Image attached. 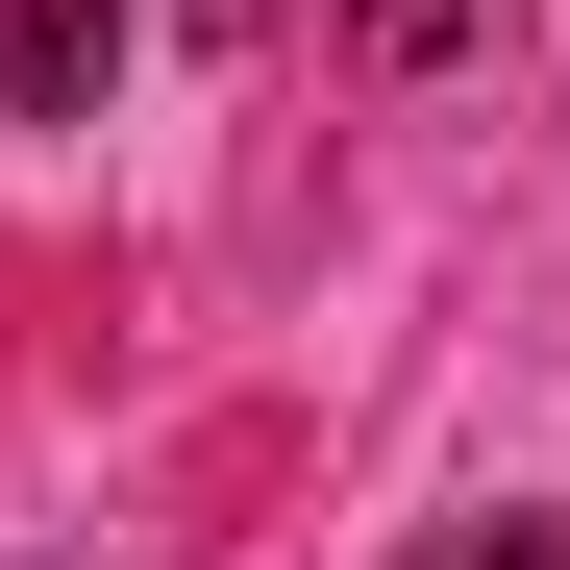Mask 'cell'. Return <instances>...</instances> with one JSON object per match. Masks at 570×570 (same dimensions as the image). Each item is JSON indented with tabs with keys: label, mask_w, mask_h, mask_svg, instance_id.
<instances>
[{
	"label": "cell",
	"mask_w": 570,
	"mask_h": 570,
	"mask_svg": "<svg viewBox=\"0 0 570 570\" xmlns=\"http://www.w3.org/2000/svg\"><path fill=\"white\" fill-rule=\"evenodd\" d=\"M100 50L125 0H0V125H100Z\"/></svg>",
	"instance_id": "obj_1"
},
{
	"label": "cell",
	"mask_w": 570,
	"mask_h": 570,
	"mask_svg": "<svg viewBox=\"0 0 570 570\" xmlns=\"http://www.w3.org/2000/svg\"><path fill=\"white\" fill-rule=\"evenodd\" d=\"M397 570H570V497H546V521H446V546H397Z\"/></svg>",
	"instance_id": "obj_2"
}]
</instances>
